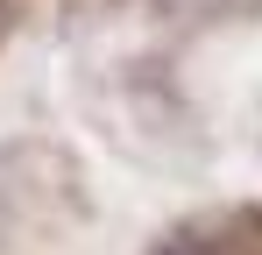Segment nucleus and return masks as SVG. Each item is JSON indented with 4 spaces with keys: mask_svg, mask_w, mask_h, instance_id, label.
Segmentation results:
<instances>
[{
    "mask_svg": "<svg viewBox=\"0 0 262 255\" xmlns=\"http://www.w3.org/2000/svg\"><path fill=\"white\" fill-rule=\"evenodd\" d=\"M0 14H7V0H0Z\"/></svg>",
    "mask_w": 262,
    "mask_h": 255,
    "instance_id": "nucleus-3",
    "label": "nucleus"
},
{
    "mask_svg": "<svg viewBox=\"0 0 262 255\" xmlns=\"http://www.w3.org/2000/svg\"><path fill=\"white\" fill-rule=\"evenodd\" d=\"M156 7H170V14H191V22H213V14H234V7H248V0H156Z\"/></svg>",
    "mask_w": 262,
    "mask_h": 255,
    "instance_id": "nucleus-2",
    "label": "nucleus"
},
{
    "mask_svg": "<svg viewBox=\"0 0 262 255\" xmlns=\"http://www.w3.org/2000/svg\"><path fill=\"white\" fill-rule=\"evenodd\" d=\"M156 255H255L248 241H227V234H191V241H170Z\"/></svg>",
    "mask_w": 262,
    "mask_h": 255,
    "instance_id": "nucleus-1",
    "label": "nucleus"
}]
</instances>
